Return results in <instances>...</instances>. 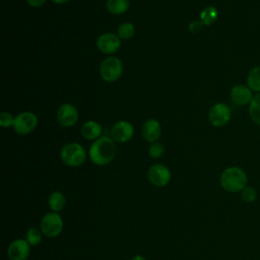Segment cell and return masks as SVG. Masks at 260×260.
Returning a JSON list of instances; mask_svg holds the SVG:
<instances>
[{
    "label": "cell",
    "mask_w": 260,
    "mask_h": 260,
    "mask_svg": "<svg viewBox=\"0 0 260 260\" xmlns=\"http://www.w3.org/2000/svg\"><path fill=\"white\" fill-rule=\"evenodd\" d=\"M116 151V142L111 136L103 135L92 142L89 147L88 155L92 164L96 166H106L115 158Z\"/></svg>",
    "instance_id": "1"
},
{
    "label": "cell",
    "mask_w": 260,
    "mask_h": 260,
    "mask_svg": "<svg viewBox=\"0 0 260 260\" xmlns=\"http://www.w3.org/2000/svg\"><path fill=\"white\" fill-rule=\"evenodd\" d=\"M221 188L229 193H239L248 185L246 171L238 166L225 168L219 177Z\"/></svg>",
    "instance_id": "2"
},
{
    "label": "cell",
    "mask_w": 260,
    "mask_h": 260,
    "mask_svg": "<svg viewBox=\"0 0 260 260\" xmlns=\"http://www.w3.org/2000/svg\"><path fill=\"white\" fill-rule=\"evenodd\" d=\"M86 151L84 147L77 142H69L65 144L60 152L61 160L68 167H79L86 159Z\"/></svg>",
    "instance_id": "3"
},
{
    "label": "cell",
    "mask_w": 260,
    "mask_h": 260,
    "mask_svg": "<svg viewBox=\"0 0 260 260\" xmlns=\"http://www.w3.org/2000/svg\"><path fill=\"white\" fill-rule=\"evenodd\" d=\"M64 229V220L58 212L50 211L46 213L40 221V230L47 238L58 237Z\"/></svg>",
    "instance_id": "4"
},
{
    "label": "cell",
    "mask_w": 260,
    "mask_h": 260,
    "mask_svg": "<svg viewBox=\"0 0 260 260\" xmlns=\"http://www.w3.org/2000/svg\"><path fill=\"white\" fill-rule=\"evenodd\" d=\"M101 77L107 82L117 81L123 74V63L115 56L104 59L100 65Z\"/></svg>",
    "instance_id": "5"
},
{
    "label": "cell",
    "mask_w": 260,
    "mask_h": 260,
    "mask_svg": "<svg viewBox=\"0 0 260 260\" xmlns=\"http://www.w3.org/2000/svg\"><path fill=\"white\" fill-rule=\"evenodd\" d=\"M172 178L170 169L162 164L151 165L147 170V179L155 187L167 186Z\"/></svg>",
    "instance_id": "6"
},
{
    "label": "cell",
    "mask_w": 260,
    "mask_h": 260,
    "mask_svg": "<svg viewBox=\"0 0 260 260\" xmlns=\"http://www.w3.org/2000/svg\"><path fill=\"white\" fill-rule=\"evenodd\" d=\"M231 109L224 103H216L214 104L208 112V120L212 126L216 128H220L225 126L231 119Z\"/></svg>",
    "instance_id": "7"
},
{
    "label": "cell",
    "mask_w": 260,
    "mask_h": 260,
    "mask_svg": "<svg viewBox=\"0 0 260 260\" xmlns=\"http://www.w3.org/2000/svg\"><path fill=\"white\" fill-rule=\"evenodd\" d=\"M37 125H38L37 116L34 113L26 111L14 117L12 128L16 133L20 135H25L32 132L36 129Z\"/></svg>",
    "instance_id": "8"
},
{
    "label": "cell",
    "mask_w": 260,
    "mask_h": 260,
    "mask_svg": "<svg viewBox=\"0 0 260 260\" xmlns=\"http://www.w3.org/2000/svg\"><path fill=\"white\" fill-rule=\"evenodd\" d=\"M31 246L23 238L13 240L7 247V257L9 260H26L30 255Z\"/></svg>",
    "instance_id": "9"
},
{
    "label": "cell",
    "mask_w": 260,
    "mask_h": 260,
    "mask_svg": "<svg viewBox=\"0 0 260 260\" xmlns=\"http://www.w3.org/2000/svg\"><path fill=\"white\" fill-rule=\"evenodd\" d=\"M57 121L60 126L70 128L78 121V111L75 106L70 103L62 104L57 111Z\"/></svg>",
    "instance_id": "10"
},
{
    "label": "cell",
    "mask_w": 260,
    "mask_h": 260,
    "mask_svg": "<svg viewBox=\"0 0 260 260\" xmlns=\"http://www.w3.org/2000/svg\"><path fill=\"white\" fill-rule=\"evenodd\" d=\"M99 51L105 55L116 53L121 47V39L113 32H104L96 40Z\"/></svg>",
    "instance_id": "11"
},
{
    "label": "cell",
    "mask_w": 260,
    "mask_h": 260,
    "mask_svg": "<svg viewBox=\"0 0 260 260\" xmlns=\"http://www.w3.org/2000/svg\"><path fill=\"white\" fill-rule=\"evenodd\" d=\"M133 134V125L128 121H119L115 123L110 130L111 138L117 143H125L129 141Z\"/></svg>",
    "instance_id": "12"
},
{
    "label": "cell",
    "mask_w": 260,
    "mask_h": 260,
    "mask_svg": "<svg viewBox=\"0 0 260 260\" xmlns=\"http://www.w3.org/2000/svg\"><path fill=\"white\" fill-rule=\"evenodd\" d=\"M230 98L237 106H246L251 103L254 94L248 85L236 84L230 91Z\"/></svg>",
    "instance_id": "13"
},
{
    "label": "cell",
    "mask_w": 260,
    "mask_h": 260,
    "mask_svg": "<svg viewBox=\"0 0 260 260\" xmlns=\"http://www.w3.org/2000/svg\"><path fill=\"white\" fill-rule=\"evenodd\" d=\"M142 137L150 143L156 142L161 135V126L160 123L155 119L146 120L141 129Z\"/></svg>",
    "instance_id": "14"
},
{
    "label": "cell",
    "mask_w": 260,
    "mask_h": 260,
    "mask_svg": "<svg viewBox=\"0 0 260 260\" xmlns=\"http://www.w3.org/2000/svg\"><path fill=\"white\" fill-rule=\"evenodd\" d=\"M102 126L95 121H87L81 126V135L87 140H96L102 135Z\"/></svg>",
    "instance_id": "15"
},
{
    "label": "cell",
    "mask_w": 260,
    "mask_h": 260,
    "mask_svg": "<svg viewBox=\"0 0 260 260\" xmlns=\"http://www.w3.org/2000/svg\"><path fill=\"white\" fill-rule=\"evenodd\" d=\"M48 205L51 211L60 212L66 206V197L61 191H54L48 197Z\"/></svg>",
    "instance_id": "16"
},
{
    "label": "cell",
    "mask_w": 260,
    "mask_h": 260,
    "mask_svg": "<svg viewBox=\"0 0 260 260\" xmlns=\"http://www.w3.org/2000/svg\"><path fill=\"white\" fill-rule=\"evenodd\" d=\"M106 7L111 14L121 15L127 12L130 7L129 0H107Z\"/></svg>",
    "instance_id": "17"
},
{
    "label": "cell",
    "mask_w": 260,
    "mask_h": 260,
    "mask_svg": "<svg viewBox=\"0 0 260 260\" xmlns=\"http://www.w3.org/2000/svg\"><path fill=\"white\" fill-rule=\"evenodd\" d=\"M247 85L256 93L260 92V66H254L247 75Z\"/></svg>",
    "instance_id": "18"
},
{
    "label": "cell",
    "mask_w": 260,
    "mask_h": 260,
    "mask_svg": "<svg viewBox=\"0 0 260 260\" xmlns=\"http://www.w3.org/2000/svg\"><path fill=\"white\" fill-rule=\"evenodd\" d=\"M217 17L218 11L214 6H207L200 13V21L203 23V25L206 26H209L215 22Z\"/></svg>",
    "instance_id": "19"
},
{
    "label": "cell",
    "mask_w": 260,
    "mask_h": 260,
    "mask_svg": "<svg viewBox=\"0 0 260 260\" xmlns=\"http://www.w3.org/2000/svg\"><path fill=\"white\" fill-rule=\"evenodd\" d=\"M249 116L251 120L260 126V92L256 93L249 104Z\"/></svg>",
    "instance_id": "20"
},
{
    "label": "cell",
    "mask_w": 260,
    "mask_h": 260,
    "mask_svg": "<svg viewBox=\"0 0 260 260\" xmlns=\"http://www.w3.org/2000/svg\"><path fill=\"white\" fill-rule=\"evenodd\" d=\"M43 233L38 228H29L25 234V240L31 247L38 246L43 239Z\"/></svg>",
    "instance_id": "21"
},
{
    "label": "cell",
    "mask_w": 260,
    "mask_h": 260,
    "mask_svg": "<svg viewBox=\"0 0 260 260\" xmlns=\"http://www.w3.org/2000/svg\"><path fill=\"white\" fill-rule=\"evenodd\" d=\"M135 27L131 22H123L118 27V36L121 40H129L133 37Z\"/></svg>",
    "instance_id": "22"
},
{
    "label": "cell",
    "mask_w": 260,
    "mask_h": 260,
    "mask_svg": "<svg viewBox=\"0 0 260 260\" xmlns=\"http://www.w3.org/2000/svg\"><path fill=\"white\" fill-rule=\"evenodd\" d=\"M240 194H241L242 200L244 202H246V203H253L257 199V196H258L256 189L254 187H252V186H249V185H247L240 192Z\"/></svg>",
    "instance_id": "23"
},
{
    "label": "cell",
    "mask_w": 260,
    "mask_h": 260,
    "mask_svg": "<svg viewBox=\"0 0 260 260\" xmlns=\"http://www.w3.org/2000/svg\"><path fill=\"white\" fill-rule=\"evenodd\" d=\"M164 152H165V147L159 142L151 143L149 148H148V153H149L150 157H152V158H159V157H161L164 155Z\"/></svg>",
    "instance_id": "24"
},
{
    "label": "cell",
    "mask_w": 260,
    "mask_h": 260,
    "mask_svg": "<svg viewBox=\"0 0 260 260\" xmlns=\"http://www.w3.org/2000/svg\"><path fill=\"white\" fill-rule=\"evenodd\" d=\"M14 117L8 112H2L0 114V126L2 128H9L13 126Z\"/></svg>",
    "instance_id": "25"
},
{
    "label": "cell",
    "mask_w": 260,
    "mask_h": 260,
    "mask_svg": "<svg viewBox=\"0 0 260 260\" xmlns=\"http://www.w3.org/2000/svg\"><path fill=\"white\" fill-rule=\"evenodd\" d=\"M202 26H203V23L200 20H194L189 24V30L193 34L198 32L199 30H201Z\"/></svg>",
    "instance_id": "26"
},
{
    "label": "cell",
    "mask_w": 260,
    "mask_h": 260,
    "mask_svg": "<svg viewBox=\"0 0 260 260\" xmlns=\"http://www.w3.org/2000/svg\"><path fill=\"white\" fill-rule=\"evenodd\" d=\"M46 2V0H27V3L31 6V7H41L42 5H44Z\"/></svg>",
    "instance_id": "27"
},
{
    "label": "cell",
    "mask_w": 260,
    "mask_h": 260,
    "mask_svg": "<svg viewBox=\"0 0 260 260\" xmlns=\"http://www.w3.org/2000/svg\"><path fill=\"white\" fill-rule=\"evenodd\" d=\"M131 260H146V258L143 257L142 255H135L134 257H132Z\"/></svg>",
    "instance_id": "28"
},
{
    "label": "cell",
    "mask_w": 260,
    "mask_h": 260,
    "mask_svg": "<svg viewBox=\"0 0 260 260\" xmlns=\"http://www.w3.org/2000/svg\"><path fill=\"white\" fill-rule=\"evenodd\" d=\"M53 2H55V3H57V4H64V3H66V2H68L69 0H52Z\"/></svg>",
    "instance_id": "29"
}]
</instances>
